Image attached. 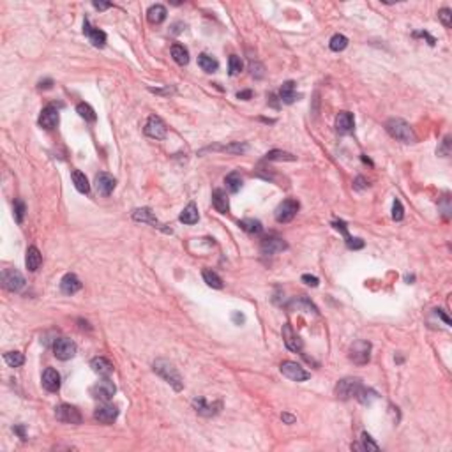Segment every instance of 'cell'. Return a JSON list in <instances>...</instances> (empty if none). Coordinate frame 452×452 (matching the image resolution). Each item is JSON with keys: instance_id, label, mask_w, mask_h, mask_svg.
<instances>
[{"instance_id": "obj_1", "label": "cell", "mask_w": 452, "mask_h": 452, "mask_svg": "<svg viewBox=\"0 0 452 452\" xmlns=\"http://www.w3.org/2000/svg\"><path fill=\"white\" fill-rule=\"evenodd\" d=\"M385 129L392 138L399 140L403 143H414L415 142V133L412 129V126L408 122H405L403 119H389L385 122Z\"/></svg>"}, {"instance_id": "obj_2", "label": "cell", "mask_w": 452, "mask_h": 452, "mask_svg": "<svg viewBox=\"0 0 452 452\" xmlns=\"http://www.w3.org/2000/svg\"><path fill=\"white\" fill-rule=\"evenodd\" d=\"M152 367H154V371L157 373L164 382L170 383L175 390H182L184 382H182V376L178 375V371L173 367V364L168 362L166 359H157L154 364H152Z\"/></svg>"}, {"instance_id": "obj_3", "label": "cell", "mask_w": 452, "mask_h": 452, "mask_svg": "<svg viewBox=\"0 0 452 452\" xmlns=\"http://www.w3.org/2000/svg\"><path fill=\"white\" fill-rule=\"evenodd\" d=\"M348 357H350V360H352L353 364H357V366L367 364L369 359H371V343H369V341H364V339L355 341V343L350 346V350H348Z\"/></svg>"}, {"instance_id": "obj_4", "label": "cell", "mask_w": 452, "mask_h": 452, "mask_svg": "<svg viewBox=\"0 0 452 452\" xmlns=\"http://www.w3.org/2000/svg\"><path fill=\"white\" fill-rule=\"evenodd\" d=\"M362 389V380L360 378H343L339 380V383L336 385V396L339 399H350V398H355L357 392Z\"/></svg>"}, {"instance_id": "obj_5", "label": "cell", "mask_w": 452, "mask_h": 452, "mask_svg": "<svg viewBox=\"0 0 452 452\" xmlns=\"http://www.w3.org/2000/svg\"><path fill=\"white\" fill-rule=\"evenodd\" d=\"M297 212H299V201L288 198V200L281 201V203L278 205L274 216H276V221H278V223H290V221L297 216Z\"/></svg>"}, {"instance_id": "obj_6", "label": "cell", "mask_w": 452, "mask_h": 452, "mask_svg": "<svg viewBox=\"0 0 452 452\" xmlns=\"http://www.w3.org/2000/svg\"><path fill=\"white\" fill-rule=\"evenodd\" d=\"M281 373L286 376V378L294 380V382H305V380H309L311 375L307 371H305L304 367L301 366V364L294 362V360H285V362L281 364Z\"/></svg>"}, {"instance_id": "obj_7", "label": "cell", "mask_w": 452, "mask_h": 452, "mask_svg": "<svg viewBox=\"0 0 452 452\" xmlns=\"http://www.w3.org/2000/svg\"><path fill=\"white\" fill-rule=\"evenodd\" d=\"M2 285L9 292H19L25 288V278L21 272L14 271V269H5L2 272Z\"/></svg>"}, {"instance_id": "obj_8", "label": "cell", "mask_w": 452, "mask_h": 452, "mask_svg": "<svg viewBox=\"0 0 452 452\" xmlns=\"http://www.w3.org/2000/svg\"><path fill=\"white\" fill-rule=\"evenodd\" d=\"M115 392H117L115 383L108 378L101 380V382H97L96 385L90 387V394H92V398L99 399V401H110Z\"/></svg>"}, {"instance_id": "obj_9", "label": "cell", "mask_w": 452, "mask_h": 452, "mask_svg": "<svg viewBox=\"0 0 452 452\" xmlns=\"http://www.w3.org/2000/svg\"><path fill=\"white\" fill-rule=\"evenodd\" d=\"M53 353L57 359L60 360H69L76 355V344L74 341L67 339V337H60L53 343Z\"/></svg>"}, {"instance_id": "obj_10", "label": "cell", "mask_w": 452, "mask_h": 452, "mask_svg": "<svg viewBox=\"0 0 452 452\" xmlns=\"http://www.w3.org/2000/svg\"><path fill=\"white\" fill-rule=\"evenodd\" d=\"M55 417L64 424H81V414L71 405H58L55 408Z\"/></svg>"}, {"instance_id": "obj_11", "label": "cell", "mask_w": 452, "mask_h": 452, "mask_svg": "<svg viewBox=\"0 0 452 452\" xmlns=\"http://www.w3.org/2000/svg\"><path fill=\"white\" fill-rule=\"evenodd\" d=\"M145 135L155 140H162L166 136V124L157 115H151L145 124Z\"/></svg>"}, {"instance_id": "obj_12", "label": "cell", "mask_w": 452, "mask_h": 452, "mask_svg": "<svg viewBox=\"0 0 452 452\" xmlns=\"http://www.w3.org/2000/svg\"><path fill=\"white\" fill-rule=\"evenodd\" d=\"M115 186H117L115 177H112L106 171H101V173L96 175V189L103 196H110L113 193V189H115Z\"/></svg>"}, {"instance_id": "obj_13", "label": "cell", "mask_w": 452, "mask_h": 452, "mask_svg": "<svg viewBox=\"0 0 452 452\" xmlns=\"http://www.w3.org/2000/svg\"><path fill=\"white\" fill-rule=\"evenodd\" d=\"M288 248V244L281 239V237H267L262 242V253L265 256H272L278 255V253L285 251Z\"/></svg>"}, {"instance_id": "obj_14", "label": "cell", "mask_w": 452, "mask_h": 452, "mask_svg": "<svg viewBox=\"0 0 452 452\" xmlns=\"http://www.w3.org/2000/svg\"><path fill=\"white\" fill-rule=\"evenodd\" d=\"M283 339H285L286 348H288L290 352H302V346H304V343H302L301 337H299L297 334L294 332V328H292L290 323L283 325Z\"/></svg>"}, {"instance_id": "obj_15", "label": "cell", "mask_w": 452, "mask_h": 452, "mask_svg": "<svg viewBox=\"0 0 452 452\" xmlns=\"http://www.w3.org/2000/svg\"><path fill=\"white\" fill-rule=\"evenodd\" d=\"M58 124V110L57 106L48 105L46 108H43L41 115H39V126L44 129H53Z\"/></svg>"}, {"instance_id": "obj_16", "label": "cell", "mask_w": 452, "mask_h": 452, "mask_svg": "<svg viewBox=\"0 0 452 452\" xmlns=\"http://www.w3.org/2000/svg\"><path fill=\"white\" fill-rule=\"evenodd\" d=\"M117 417H119V408L113 405H103L94 412V419L101 424H113Z\"/></svg>"}, {"instance_id": "obj_17", "label": "cell", "mask_w": 452, "mask_h": 452, "mask_svg": "<svg viewBox=\"0 0 452 452\" xmlns=\"http://www.w3.org/2000/svg\"><path fill=\"white\" fill-rule=\"evenodd\" d=\"M83 34L89 37V41L96 48H103L106 44V34L103 30H99V28H94L89 19L83 21Z\"/></svg>"}, {"instance_id": "obj_18", "label": "cell", "mask_w": 452, "mask_h": 452, "mask_svg": "<svg viewBox=\"0 0 452 452\" xmlns=\"http://www.w3.org/2000/svg\"><path fill=\"white\" fill-rule=\"evenodd\" d=\"M221 401L217 403H212V405H209V403L205 401L203 398H196L193 399V408L196 410L198 414L203 415V417H212V415H216L217 412L221 410Z\"/></svg>"}, {"instance_id": "obj_19", "label": "cell", "mask_w": 452, "mask_h": 452, "mask_svg": "<svg viewBox=\"0 0 452 452\" xmlns=\"http://www.w3.org/2000/svg\"><path fill=\"white\" fill-rule=\"evenodd\" d=\"M353 126H355V120L353 115L350 112H339L336 117V131L339 135H350L353 131Z\"/></svg>"}, {"instance_id": "obj_20", "label": "cell", "mask_w": 452, "mask_h": 452, "mask_svg": "<svg viewBox=\"0 0 452 452\" xmlns=\"http://www.w3.org/2000/svg\"><path fill=\"white\" fill-rule=\"evenodd\" d=\"M90 367H92V371L97 373L99 376H110L113 373V364L110 362L108 359H105V357H94L92 360H90Z\"/></svg>"}, {"instance_id": "obj_21", "label": "cell", "mask_w": 452, "mask_h": 452, "mask_svg": "<svg viewBox=\"0 0 452 452\" xmlns=\"http://www.w3.org/2000/svg\"><path fill=\"white\" fill-rule=\"evenodd\" d=\"M43 387L48 392H57L60 389V375L55 371L53 367H48L43 373Z\"/></svg>"}, {"instance_id": "obj_22", "label": "cell", "mask_w": 452, "mask_h": 452, "mask_svg": "<svg viewBox=\"0 0 452 452\" xmlns=\"http://www.w3.org/2000/svg\"><path fill=\"white\" fill-rule=\"evenodd\" d=\"M60 290H62L66 295H73L81 290V281L78 279L76 274H71L69 272V274L64 276L62 281H60Z\"/></svg>"}, {"instance_id": "obj_23", "label": "cell", "mask_w": 452, "mask_h": 452, "mask_svg": "<svg viewBox=\"0 0 452 452\" xmlns=\"http://www.w3.org/2000/svg\"><path fill=\"white\" fill-rule=\"evenodd\" d=\"M41 263H43V256H41L39 249L35 248V246H30V248L27 249V258H25V265H27V269L30 272H35L39 267H41Z\"/></svg>"}, {"instance_id": "obj_24", "label": "cell", "mask_w": 452, "mask_h": 452, "mask_svg": "<svg viewBox=\"0 0 452 452\" xmlns=\"http://www.w3.org/2000/svg\"><path fill=\"white\" fill-rule=\"evenodd\" d=\"M212 205H214V209L221 214H226L230 210L228 196H226V193H224L223 189H216L212 193Z\"/></svg>"}, {"instance_id": "obj_25", "label": "cell", "mask_w": 452, "mask_h": 452, "mask_svg": "<svg viewBox=\"0 0 452 452\" xmlns=\"http://www.w3.org/2000/svg\"><path fill=\"white\" fill-rule=\"evenodd\" d=\"M166 7L164 5H161V4H154V5H151L149 7V11H147V18H149V21H151L152 25H159V23H162L164 19H166Z\"/></svg>"}, {"instance_id": "obj_26", "label": "cell", "mask_w": 452, "mask_h": 452, "mask_svg": "<svg viewBox=\"0 0 452 452\" xmlns=\"http://www.w3.org/2000/svg\"><path fill=\"white\" fill-rule=\"evenodd\" d=\"M279 97H281L283 103H286V105H292L295 99H297V94H295V83L294 81H285L281 87V90H279Z\"/></svg>"}, {"instance_id": "obj_27", "label": "cell", "mask_w": 452, "mask_h": 452, "mask_svg": "<svg viewBox=\"0 0 452 452\" xmlns=\"http://www.w3.org/2000/svg\"><path fill=\"white\" fill-rule=\"evenodd\" d=\"M133 219L140 221V223H151L154 226H157V228H161V224L157 223V219L154 217V212L151 209H136L133 212Z\"/></svg>"}, {"instance_id": "obj_28", "label": "cell", "mask_w": 452, "mask_h": 452, "mask_svg": "<svg viewBox=\"0 0 452 452\" xmlns=\"http://www.w3.org/2000/svg\"><path fill=\"white\" fill-rule=\"evenodd\" d=\"M178 219L182 221L184 224H194L198 223V219H200V214H198V207L194 203H189L186 207V209L180 212V217Z\"/></svg>"}, {"instance_id": "obj_29", "label": "cell", "mask_w": 452, "mask_h": 452, "mask_svg": "<svg viewBox=\"0 0 452 452\" xmlns=\"http://www.w3.org/2000/svg\"><path fill=\"white\" fill-rule=\"evenodd\" d=\"M71 177H73L74 187H76L80 193H83V194L89 193V191H90V184H89V180H87L85 173H81L80 170H73V171H71Z\"/></svg>"}, {"instance_id": "obj_30", "label": "cell", "mask_w": 452, "mask_h": 452, "mask_svg": "<svg viewBox=\"0 0 452 452\" xmlns=\"http://www.w3.org/2000/svg\"><path fill=\"white\" fill-rule=\"evenodd\" d=\"M198 66H200L205 73H216L217 67H219V62H217L214 57H210V55L201 53L200 57H198Z\"/></svg>"}, {"instance_id": "obj_31", "label": "cell", "mask_w": 452, "mask_h": 452, "mask_svg": "<svg viewBox=\"0 0 452 452\" xmlns=\"http://www.w3.org/2000/svg\"><path fill=\"white\" fill-rule=\"evenodd\" d=\"M171 57H173V60L178 66H186L189 62V51L182 46V44H173L171 46Z\"/></svg>"}, {"instance_id": "obj_32", "label": "cell", "mask_w": 452, "mask_h": 452, "mask_svg": "<svg viewBox=\"0 0 452 452\" xmlns=\"http://www.w3.org/2000/svg\"><path fill=\"white\" fill-rule=\"evenodd\" d=\"M224 182H226V187H228L230 193H239L240 187H242V177H240L239 171H232L230 175H226Z\"/></svg>"}, {"instance_id": "obj_33", "label": "cell", "mask_w": 452, "mask_h": 452, "mask_svg": "<svg viewBox=\"0 0 452 452\" xmlns=\"http://www.w3.org/2000/svg\"><path fill=\"white\" fill-rule=\"evenodd\" d=\"M239 226L248 233H260L263 230L262 223L258 219H242L239 221Z\"/></svg>"}, {"instance_id": "obj_34", "label": "cell", "mask_w": 452, "mask_h": 452, "mask_svg": "<svg viewBox=\"0 0 452 452\" xmlns=\"http://www.w3.org/2000/svg\"><path fill=\"white\" fill-rule=\"evenodd\" d=\"M203 279L210 288H216V290H221V288H223V279H221L214 271H203Z\"/></svg>"}, {"instance_id": "obj_35", "label": "cell", "mask_w": 452, "mask_h": 452, "mask_svg": "<svg viewBox=\"0 0 452 452\" xmlns=\"http://www.w3.org/2000/svg\"><path fill=\"white\" fill-rule=\"evenodd\" d=\"M76 112H78V115H80L81 119L89 120V122H94V120L97 119V117H96V112L92 110V106L87 105V103H80V105L76 106Z\"/></svg>"}, {"instance_id": "obj_36", "label": "cell", "mask_w": 452, "mask_h": 452, "mask_svg": "<svg viewBox=\"0 0 452 452\" xmlns=\"http://www.w3.org/2000/svg\"><path fill=\"white\" fill-rule=\"evenodd\" d=\"M328 46H330V50H332V51H343L344 48L348 46V37H346V35H343V34L332 35V39H330Z\"/></svg>"}, {"instance_id": "obj_37", "label": "cell", "mask_w": 452, "mask_h": 452, "mask_svg": "<svg viewBox=\"0 0 452 452\" xmlns=\"http://www.w3.org/2000/svg\"><path fill=\"white\" fill-rule=\"evenodd\" d=\"M355 398L359 399L362 405H371L373 399H376V392H375V390H371V389H366V387H362V389L357 392Z\"/></svg>"}, {"instance_id": "obj_38", "label": "cell", "mask_w": 452, "mask_h": 452, "mask_svg": "<svg viewBox=\"0 0 452 452\" xmlns=\"http://www.w3.org/2000/svg\"><path fill=\"white\" fill-rule=\"evenodd\" d=\"M269 161H295V155L290 152H283V151H271L267 154Z\"/></svg>"}, {"instance_id": "obj_39", "label": "cell", "mask_w": 452, "mask_h": 452, "mask_svg": "<svg viewBox=\"0 0 452 452\" xmlns=\"http://www.w3.org/2000/svg\"><path fill=\"white\" fill-rule=\"evenodd\" d=\"M4 359H5V362H7L11 367H19L21 364L25 362V357L21 355L19 352H7V353H4Z\"/></svg>"}, {"instance_id": "obj_40", "label": "cell", "mask_w": 452, "mask_h": 452, "mask_svg": "<svg viewBox=\"0 0 452 452\" xmlns=\"http://www.w3.org/2000/svg\"><path fill=\"white\" fill-rule=\"evenodd\" d=\"M360 442H362V445H359L360 451H378V444H375L373 442V438L369 437L367 433H362V438H360Z\"/></svg>"}, {"instance_id": "obj_41", "label": "cell", "mask_w": 452, "mask_h": 452, "mask_svg": "<svg viewBox=\"0 0 452 452\" xmlns=\"http://www.w3.org/2000/svg\"><path fill=\"white\" fill-rule=\"evenodd\" d=\"M240 71H242V60H240V57H237V55H232V57H230V74H232V76H237Z\"/></svg>"}, {"instance_id": "obj_42", "label": "cell", "mask_w": 452, "mask_h": 452, "mask_svg": "<svg viewBox=\"0 0 452 452\" xmlns=\"http://www.w3.org/2000/svg\"><path fill=\"white\" fill-rule=\"evenodd\" d=\"M221 151L232 152V154H242V152L248 151V145L246 143H233V145H228V147H223Z\"/></svg>"}, {"instance_id": "obj_43", "label": "cell", "mask_w": 452, "mask_h": 452, "mask_svg": "<svg viewBox=\"0 0 452 452\" xmlns=\"http://www.w3.org/2000/svg\"><path fill=\"white\" fill-rule=\"evenodd\" d=\"M438 18L442 19V23H444L447 28L452 25V12H451V9H447V7L440 9V11H438Z\"/></svg>"}, {"instance_id": "obj_44", "label": "cell", "mask_w": 452, "mask_h": 452, "mask_svg": "<svg viewBox=\"0 0 452 452\" xmlns=\"http://www.w3.org/2000/svg\"><path fill=\"white\" fill-rule=\"evenodd\" d=\"M403 216H405V212H403L401 201L394 200V203H392V219H394V221H401Z\"/></svg>"}, {"instance_id": "obj_45", "label": "cell", "mask_w": 452, "mask_h": 452, "mask_svg": "<svg viewBox=\"0 0 452 452\" xmlns=\"http://www.w3.org/2000/svg\"><path fill=\"white\" fill-rule=\"evenodd\" d=\"M14 216L18 223H23V216H25V203L21 200H16L14 203Z\"/></svg>"}, {"instance_id": "obj_46", "label": "cell", "mask_w": 452, "mask_h": 452, "mask_svg": "<svg viewBox=\"0 0 452 452\" xmlns=\"http://www.w3.org/2000/svg\"><path fill=\"white\" fill-rule=\"evenodd\" d=\"M249 69H251V74L255 78H263V74H265V67L262 66L260 62H251V66H249Z\"/></svg>"}, {"instance_id": "obj_47", "label": "cell", "mask_w": 452, "mask_h": 452, "mask_svg": "<svg viewBox=\"0 0 452 452\" xmlns=\"http://www.w3.org/2000/svg\"><path fill=\"white\" fill-rule=\"evenodd\" d=\"M346 246L350 249H360L364 248V242L360 239H353V237H346Z\"/></svg>"}, {"instance_id": "obj_48", "label": "cell", "mask_w": 452, "mask_h": 452, "mask_svg": "<svg viewBox=\"0 0 452 452\" xmlns=\"http://www.w3.org/2000/svg\"><path fill=\"white\" fill-rule=\"evenodd\" d=\"M302 281H304L307 286H318V278H316V276L304 274V276H302Z\"/></svg>"}, {"instance_id": "obj_49", "label": "cell", "mask_w": 452, "mask_h": 452, "mask_svg": "<svg viewBox=\"0 0 452 452\" xmlns=\"http://www.w3.org/2000/svg\"><path fill=\"white\" fill-rule=\"evenodd\" d=\"M92 5L96 9H99V11H105V9L112 7V4H110V2H92Z\"/></svg>"}, {"instance_id": "obj_50", "label": "cell", "mask_w": 452, "mask_h": 452, "mask_svg": "<svg viewBox=\"0 0 452 452\" xmlns=\"http://www.w3.org/2000/svg\"><path fill=\"white\" fill-rule=\"evenodd\" d=\"M367 184H366V178L364 177H357L355 178V189H364Z\"/></svg>"}, {"instance_id": "obj_51", "label": "cell", "mask_w": 452, "mask_h": 452, "mask_svg": "<svg viewBox=\"0 0 452 452\" xmlns=\"http://www.w3.org/2000/svg\"><path fill=\"white\" fill-rule=\"evenodd\" d=\"M281 419L286 422V424H294V422L297 421V419H295L294 415H290V414H283V415H281Z\"/></svg>"}, {"instance_id": "obj_52", "label": "cell", "mask_w": 452, "mask_h": 452, "mask_svg": "<svg viewBox=\"0 0 452 452\" xmlns=\"http://www.w3.org/2000/svg\"><path fill=\"white\" fill-rule=\"evenodd\" d=\"M237 97H239V99H244V101H246V99H249V97H253V92H251V90H244V92H239V94H237Z\"/></svg>"}, {"instance_id": "obj_53", "label": "cell", "mask_w": 452, "mask_h": 452, "mask_svg": "<svg viewBox=\"0 0 452 452\" xmlns=\"http://www.w3.org/2000/svg\"><path fill=\"white\" fill-rule=\"evenodd\" d=\"M51 85H53V81L51 80H41L39 81V89H51Z\"/></svg>"}, {"instance_id": "obj_54", "label": "cell", "mask_w": 452, "mask_h": 452, "mask_svg": "<svg viewBox=\"0 0 452 452\" xmlns=\"http://www.w3.org/2000/svg\"><path fill=\"white\" fill-rule=\"evenodd\" d=\"M438 152H440V154H444V155H449V138L444 140V147H442Z\"/></svg>"}, {"instance_id": "obj_55", "label": "cell", "mask_w": 452, "mask_h": 452, "mask_svg": "<svg viewBox=\"0 0 452 452\" xmlns=\"http://www.w3.org/2000/svg\"><path fill=\"white\" fill-rule=\"evenodd\" d=\"M233 320H235V323H244V314H240V313H233Z\"/></svg>"}, {"instance_id": "obj_56", "label": "cell", "mask_w": 452, "mask_h": 452, "mask_svg": "<svg viewBox=\"0 0 452 452\" xmlns=\"http://www.w3.org/2000/svg\"><path fill=\"white\" fill-rule=\"evenodd\" d=\"M437 314H440V316H442V320H444V321H445V323H447V325H451V320H449V316H447V314H444V313H442V311H440V309H437Z\"/></svg>"}, {"instance_id": "obj_57", "label": "cell", "mask_w": 452, "mask_h": 452, "mask_svg": "<svg viewBox=\"0 0 452 452\" xmlns=\"http://www.w3.org/2000/svg\"><path fill=\"white\" fill-rule=\"evenodd\" d=\"M14 431H16V433H18L19 437H21V438H23V440H25V431H23V428H21V426H16V428H14Z\"/></svg>"}]
</instances>
